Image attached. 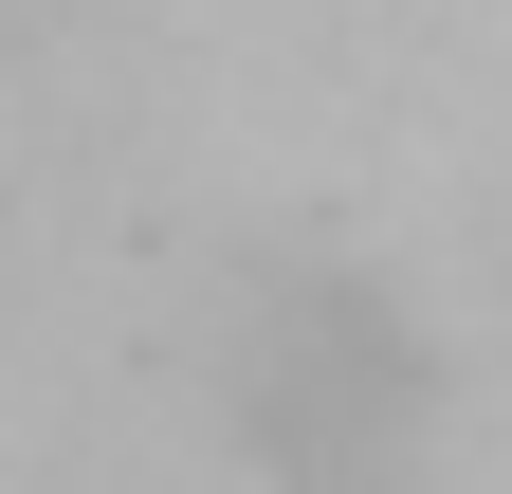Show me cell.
<instances>
[{
  "label": "cell",
  "mask_w": 512,
  "mask_h": 494,
  "mask_svg": "<svg viewBox=\"0 0 512 494\" xmlns=\"http://www.w3.org/2000/svg\"><path fill=\"white\" fill-rule=\"evenodd\" d=\"M238 403H256V440H275L311 494H384L403 440H421V348L384 330L366 293L293 275L275 312H256V348H238Z\"/></svg>",
  "instance_id": "cell-1"
}]
</instances>
